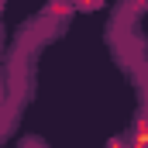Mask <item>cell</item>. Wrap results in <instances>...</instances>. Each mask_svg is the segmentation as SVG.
<instances>
[{
	"label": "cell",
	"mask_w": 148,
	"mask_h": 148,
	"mask_svg": "<svg viewBox=\"0 0 148 148\" xmlns=\"http://www.w3.org/2000/svg\"><path fill=\"white\" fill-rule=\"evenodd\" d=\"M79 3H83V7H97L100 0H79Z\"/></svg>",
	"instance_id": "cell-1"
}]
</instances>
